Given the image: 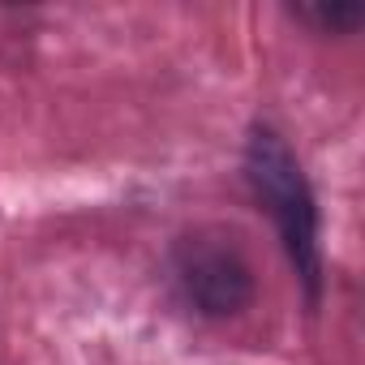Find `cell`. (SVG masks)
<instances>
[{
    "label": "cell",
    "mask_w": 365,
    "mask_h": 365,
    "mask_svg": "<svg viewBox=\"0 0 365 365\" xmlns=\"http://www.w3.org/2000/svg\"><path fill=\"white\" fill-rule=\"evenodd\" d=\"M245 172L254 194L267 202L284 250L297 267V275L305 279L309 297H318V279H322V258H318V211H314V194L301 176L297 155L284 146L279 133L271 129H254L250 146H245Z\"/></svg>",
    "instance_id": "1"
},
{
    "label": "cell",
    "mask_w": 365,
    "mask_h": 365,
    "mask_svg": "<svg viewBox=\"0 0 365 365\" xmlns=\"http://www.w3.org/2000/svg\"><path fill=\"white\" fill-rule=\"evenodd\" d=\"M172 275L207 318H232L254 301V271L224 232H190L172 250Z\"/></svg>",
    "instance_id": "2"
},
{
    "label": "cell",
    "mask_w": 365,
    "mask_h": 365,
    "mask_svg": "<svg viewBox=\"0 0 365 365\" xmlns=\"http://www.w3.org/2000/svg\"><path fill=\"white\" fill-rule=\"evenodd\" d=\"M301 22H309V26H318L322 35H352L356 26H361V18H365V9L361 5H301V9H292Z\"/></svg>",
    "instance_id": "3"
}]
</instances>
